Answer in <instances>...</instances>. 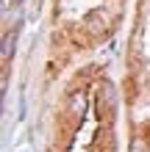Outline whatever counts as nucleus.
Instances as JSON below:
<instances>
[{
    "label": "nucleus",
    "instance_id": "f257e3e1",
    "mask_svg": "<svg viewBox=\"0 0 150 152\" xmlns=\"http://www.w3.org/2000/svg\"><path fill=\"white\" fill-rule=\"evenodd\" d=\"M69 111H72V113L83 111V94L81 91H72V97H69Z\"/></svg>",
    "mask_w": 150,
    "mask_h": 152
},
{
    "label": "nucleus",
    "instance_id": "f03ea898",
    "mask_svg": "<svg viewBox=\"0 0 150 152\" xmlns=\"http://www.w3.org/2000/svg\"><path fill=\"white\" fill-rule=\"evenodd\" d=\"M8 56H11V36L3 39V61H8Z\"/></svg>",
    "mask_w": 150,
    "mask_h": 152
},
{
    "label": "nucleus",
    "instance_id": "7ed1b4c3",
    "mask_svg": "<svg viewBox=\"0 0 150 152\" xmlns=\"http://www.w3.org/2000/svg\"><path fill=\"white\" fill-rule=\"evenodd\" d=\"M14 3H20V0H14Z\"/></svg>",
    "mask_w": 150,
    "mask_h": 152
}]
</instances>
